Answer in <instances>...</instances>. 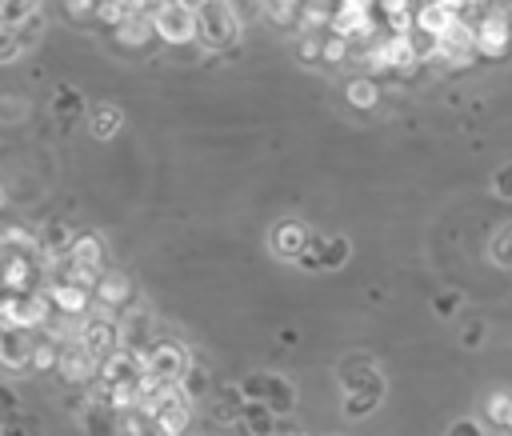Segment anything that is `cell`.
<instances>
[{"label":"cell","instance_id":"6da1fadb","mask_svg":"<svg viewBox=\"0 0 512 436\" xmlns=\"http://www.w3.org/2000/svg\"><path fill=\"white\" fill-rule=\"evenodd\" d=\"M476 52L484 56V60H500V56H508V48H512V20H508V12L504 8H484L476 20Z\"/></svg>","mask_w":512,"mask_h":436},{"label":"cell","instance_id":"7a4b0ae2","mask_svg":"<svg viewBox=\"0 0 512 436\" xmlns=\"http://www.w3.org/2000/svg\"><path fill=\"white\" fill-rule=\"evenodd\" d=\"M236 28H240V16L232 12L228 0H208L200 12H196V36L208 44V48H228L236 40Z\"/></svg>","mask_w":512,"mask_h":436},{"label":"cell","instance_id":"3957f363","mask_svg":"<svg viewBox=\"0 0 512 436\" xmlns=\"http://www.w3.org/2000/svg\"><path fill=\"white\" fill-rule=\"evenodd\" d=\"M476 24L468 16H460L444 36H436V60L448 68H468L476 60Z\"/></svg>","mask_w":512,"mask_h":436},{"label":"cell","instance_id":"277c9868","mask_svg":"<svg viewBox=\"0 0 512 436\" xmlns=\"http://www.w3.org/2000/svg\"><path fill=\"white\" fill-rule=\"evenodd\" d=\"M152 24H156V36L168 40V44H188L196 36V12L188 4H180V0H168L152 16Z\"/></svg>","mask_w":512,"mask_h":436},{"label":"cell","instance_id":"5b68a950","mask_svg":"<svg viewBox=\"0 0 512 436\" xmlns=\"http://www.w3.org/2000/svg\"><path fill=\"white\" fill-rule=\"evenodd\" d=\"M92 296H96V308H100V312H124L128 300H132V280H128L124 272H104V276L96 280Z\"/></svg>","mask_w":512,"mask_h":436},{"label":"cell","instance_id":"8992f818","mask_svg":"<svg viewBox=\"0 0 512 436\" xmlns=\"http://www.w3.org/2000/svg\"><path fill=\"white\" fill-rule=\"evenodd\" d=\"M308 240H312V232H308L300 220H280V224L272 228V252H276L280 260H300L304 248H308Z\"/></svg>","mask_w":512,"mask_h":436},{"label":"cell","instance_id":"52a82bcc","mask_svg":"<svg viewBox=\"0 0 512 436\" xmlns=\"http://www.w3.org/2000/svg\"><path fill=\"white\" fill-rule=\"evenodd\" d=\"M80 344H84L92 356H112L116 344H120V328H116L108 316H92V320H84V328H80Z\"/></svg>","mask_w":512,"mask_h":436},{"label":"cell","instance_id":"ba28073f","mask_svg":"<svg viewBox=\"0 0 512 436\" xmlns=\"http://www.w3.org/2000/svg\"><path fill=\"white\" fill-rule=\"evenodd\" d=\"M140 364L160 380H172L184 372V356L176 344H148V352H140Z\"/></svg>","mask_w":512,"mask_h":436},{"label":"cell","instance_id":"9c48e42d","mask_svg":"<svg viewBox=\"0 0 512 436\" xmlns=\"http://www.w3.org/2000/svg\"><path fill=\"white\" fill-rule=\"evenodd\" d=\"M456 20H460V12L444 8L440 0H420V4H416V28L428 32V36H444Z\"/></svg>","mask_w":512,"mask_h":436},{"label":"cell","instance_id":"30bf717a","mask_svg":"<svg viewBox=\"0 0 512 436\" xmlns=\"http://www.w3.org/2000/svg\"><path fill=\"white\" fill-rule=\"evenodd\" d=\"M48 292H52L56 312H68V316H80V312H88V304H96L92 288H84V284H48Z\"/></svg>","mask_w":512,"mask_h":436},{"label":"cell","instance_id":"8fae6325","mask_svg":"<svg viewBox=\"0 0 512 436\" xmlns=\"http://www.w3.org/2000/svg\"><path fill=\"white\" fill-rule=\"evenodd\" d=\"M116 32V44L120 48H144L152 36H156V24H152V16L148 12H132L120 28H112Z\"/></svg>","mask_w":512,"mask_h":436},{"label":"cell","instance_id":"7c38bea8","mask_svg":"<svg viewBox=\"0 0 512 436\" xmlns=\"http://www.w3.org/2000/svg\"><path fill=\"white\" fill-rule=\"evenodd\" d=\"M32 360V348L24 340V328H8L0 324V364L4 368H24Z\"/></svg>","mask_w":512,"mask_h":436},{"label":"cell","instance_id":"4fadbf2b","mask_svg":"<svg viewBox=\"0 0 512 436\" xmlns=\"http://www.w3.org/2000/svg\"><path fill=\"white\" fill-rule=\"evenodd\" d=\"M240 424H244L248 436H272V428H276V412H272L264 400H244Z\"/></svg>","mask_w":512,"mask_h":436},{"label":"cell","instance_id":"5bb4252c","mask_svg":"<svg viewBox=\"0 0 512 436\" xmlns=\"http://www.w3.org/2000/svg\"><path fill=\"white\" fill-rule=\"evenodd\" d=\"M72 240H76V236H72V228H68L64 220H44V228H40V252H44V256H52V260L64 256V252L72 248Z\"/></svg>","mask_w":512,"mask_h":436},{"label":"cell","instance_id":"9a60e30c","mask_svg":"<svg viewBox=\"0 0 512 436\" xmlns=\"http://www.w3.org/2000/svg\"><path fill=\"white\" fill-rule=\"evenodd\" d=\"M92 368H96V356H92L84 344H80V348L60 352V376H64V380L80 384V380H88V376H92Z\"/></svg>","mask_w":512,"mask_h":436},{"label":"cell","instance_id":"2e32d148","mask_svg":"<svg viewBox=\"0 0 512 436\" xmlns=\"http://www.w3.org/2000/svg\"><path fill=\"white\" fill-rule=\"evenodd\" d=\"M68 256H72L76 264H84V268H96V272H100V264H104V240H100L96 232H80V236L72 240Z\"/></svg>","mask_w":512,"mask_h":436},{"label":"cell","instance_id":"e0dca14e","mask_svg":"<svg viewBox=\"0 0 512 436\" xmlns=\"http://www.w3.org/2000/svg\"><path fill=\"white\" fill-rule=\"evenodd\" d=\"M380 396H384V380H372V384H364V388H356V392L344 396V412L348 416H368L380 404Z\"/></svg>","mask_w":512,"mask_h":436},{"label":"cell","instance_id":"ac0fdd59","mask_svg":"<svg viewBox=\"0 0 512 436\" xmlns=\"http://www.w3.org/2000/svg\"><path fill=\"white\" fill-rule=\"evenodd\" d=\"M344 92H348V104L352 108H376V100H380V84L372 76H352Z\"/></svg>","mask_w":512,"mask_h":436},{"label":"cell","instance_id":"d6986e66","mask_svg":"<svg viewBox=\"0 0 512 436\" xmlns=\"http://www.w3.org/2000/svg\"><path fill=\"white\" fill-rule=\"evenodd\" d=\"M80 108H84V100H80V92L72 88V84H64V88H56V96H52V116L56 120H76L80 116Z\"/></svg>","mask_w":512,"mask_h":436},{"label":"cell","instance_id":"ffe728a7","mask_svg":"<svg viewBox=\"0 0 512 436\" xmlns=\"http://www.w3.org/2000/svg\"><path fill=\"white\" fill-rule=\"evenodd\" d=\"M32 248H40V236H32L28 228L20 224L0 228V252H32Z\"/></svg>","mask_w":512,"mask_h":436},{"label":"cell","instance_id":"44dd1931","mask_svg":"<svg viewBox=\"0 0 512 436\" xmlns=\"http://www.w3.org/2000/svg\"><path fill=\"white\" fill-rule=\"evenodd\" d=\"M36 12H40V0H0V24L4 28H16Z\"/></svg>","mask_w":512,"mask_h":436},{"label":"cell","instance_id":"7402d4cb","mask_svg":"<svg viewBox=\"0 0 512 436\" xmlns=\"http://www.w3.org/2000/svg\"><path fill=\"white\" fill-rule=\"evenodd\" d=\"M120 108L116 104H96L92 108V136H100V140H108L116 128H120Z\"/></svg>","mask_w":512,"mask_h":436},{"label":"cell","instance_id":"603a6c76","mask_svg":"<svg viewBox=\"0 0 512 436\" xmlns=\"http://www.w3.org/2000/svg\"><path fill=\"white\" fill-rule=\"evenodd\" d=\"M484 408H488V420H492L496 428L512 432V392H492V396L484 400Z\"/></svg>","mask_w":512,"mask_h":436},{"label":"cell","instance_id":"cb8c5ba5","mask_svg":"<svg viewBox=\"0 0 512 436\" xmlns=\"http://www.w3.org/2000/svg\"><path fill=\"white\" fill-rule=\"evenodd\" d=\"M292 400H296V396H292V384H288V380H280V376H268V396H264V404L280 416V412H288V408H292Z\"/></svg>","mask_w":512,"mask_h":436},{"label":"cell","instance_id":"d4e9b609","mask_svg":"<svg viewBox=\"0 0 512 436\" xmlns=\"http://www.w3.org/2000/svg\"><path fill=\"white\" fill-rule=\"evenodd\" d=\"M348 252H352V244L344 236H328L324 240V252H320V268H340L348 260Z\"/></svg>","mask_w":512,"mask_h":436},{"label":"cell","instance_id":"484cf974","mask_svg":"<svg viewBox=\"0 0 512 436\" xmlns=\"http://www.w3.org/2000/svg\"><path fill=\"white\" fill-rule=\"evenodd\" d=\"M180 388L196 400V396H204L208 392V372H204V364H184V372H180Z\"/></svg>","mask_w":512,"mask_h":436},{"label":"cell","instance_id":"4316f807","mask_svg":"<svg viewBox=\"0 0 512 436\" xmlns=\"http://www.w3.org/2000/svg\"><path fill=\"white\" fill-rule=\"evenodd\" d=\"M32 368H40V372L60 368V348H56V344H36V348H32Z\"/></svg>","mask_w":512,"mask_h":436},{"label":"cell","instance_id":"83f0119b","mask_svg":"<svg viewBox=\"0 0 512 436\" xmlns=\"http://www.w3.org/2000/svg\"><path fill=\"white\" fill-rule=\"evenodd\" d=\"M40 28H44V16L36 12V16H28L24 24H16V36H20V48H32L36 40H40Z\"/></svg>","mask_w":512,"mask_h":436},{"label":"cell","instance_id":"f1b7e54d","mask_svg":"<svg viewBox=\"0 0 512 436\" xmlns=\"http://www.w3.org/2000/svg\"><path fill=\"white\" fill-rule=\"evenodd\" d=\"M492 256H496L500 264H512V224L492 236Z\"/></svg>","mask_w":512,"mask_h":436},{"label":"cell","instance_id":"f546056e","mask_svg":"<svg viewBox=\"0 0 512 436\" xmlns=\"http://www.w3.org/2000/svg\"><path fill=\"white\" fill-rule=\"evenodd\" d=\"M24 48H20V36H16V28H4L0 24V60H16Z\"/></svg>","mask_w":512,"mask_h":436},{"label":"cell","instance_id":"4dcf8cb0","mask_svg":"<svg viewBox=\"0 0 512 436\" xmlns=\"http://www.w3.org/2000/svg\"><path fill=\"white\" fill-rule=\"evenodd\" d=\"M240 396H244V400H264V396H268V376H248V380L240 384Z\"/></svg>","mask_w":512,"mask_h":436},{"label":"cell","instance_id":"1f68e13d","mask_svg":"<svg viewBox=\"0 0 512 436\" xmlns=\"http://www.w3.org/2000/svg\"><path fill=\"white\" fill-rule=\"evenodd\" d=\"M496 196H504V200H512V164H504V168H496Z\"/></svg>","mask_w":512,"mask_h":436},{"label":"cell","instance_id":"d6a6232c","mask_svg":"<svg viewBox=\"0 0 512 436\" xmlns=\"http://www.w3.org/2000/svg\"><path fill=\"white\" fill-rule=\"evenodd\" d=\"M64 8L76 16V20H84V16H96V8H100V0H64Z\"/></svg>","mask_w":512,"mask_h":436},{"label":"cell","instance_id":"836d02e7","mask_svg":"<svg viewBox=\"0 0 512 436\" xmlns=\"http://www.w3.org/2000/svg\"><path fill=\"white\" fill-rule=\"evenodd\" d=\"M456 304H460V296H456V292L436 296V312H440V316H452V312H456Z\"/></svg>","mask_w":512,"mask_h":436},{"label":"cell","instance_id":"e575fe53","mask_svg":"<svg viewBox=\"0 0 512 436\" xmlns=\"http://www.w3.org/2000/svg\"><path fill=\"white\" fill-rule=\"evenodd\" d=\"M448 436H484V432H480L472 420H460V424H452V432H448Z\"/></svg>","mask_w":512,"mask_h":436},{"label":"cell","instance_id":"d590c367","mask_svg":"<svg viewBox=\"0 0 512 436\" xmlns=\"http://www.w3.org/2000/svg\"><path fill=\"white\" fill-rule=\"evenodd\" d=\"M0 412H16V396L8 388H0Z\"/></svg>","mask_w":512,"mask_h":436},{"label":"cell","instance_id":"8d00e7d4","mask_svg":"<svg viewBox=\"0 0 512 436\" xmlns=\"http://www.w3.org/2000/svg\"><path fill=\"white\" fill-rule=\"evenodd\" d=\"M0 436H24V432H20V428H4Z\"/></svg>","mask_w":512,"mask_h":436}]
</instances>
